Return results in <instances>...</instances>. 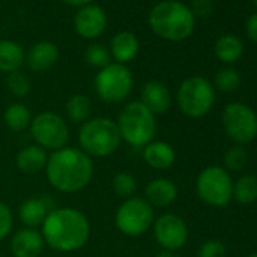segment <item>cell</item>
I'll return each mask as SVG.
<instances>
[{
	"instance_id": "20",
	"label": "cell",
	"mask_w": 257,
	"mask_h": 257,
	"mask_svg": "<svg viewBox=\"0 0 257 257\" xmlns=\"http://www.w3.org/2000/svg\"><path fill=\"white\" fill-rule=\"evenodd\" d=\"M143 158L153 170H168L176 162V150L165 141H152L143 149Z\"/></svg>"
},
{
	"instance_id": "8",
	"label": "cell",
	"mask_w": 257,
	"mask_h": 257,
	"mask_svg": "<svg viewBox=\"0 0 257 257\" xmlns=\"http://www.w3.org/2000/svg\"><path fill=\"white\" fill-rule=\"evenodd\" d=\"M195 191L207 206L225 207L233 200V179L222 167L210 165L197 176Z\"/></svg>"
},
{
	"instance_id": "32",
	"label": "cell",
	"mask_w": 257,
	"mask_h": 257,
	"mask_svg": "<svg viewBox=\"0 0 257 257\" xmlns=\"http://www.w3.org/2000/svg\"><path fill=\"white\" fill-rule=\"evenodd\" d=\"M225 245L219 239H207L201 243L197 257H225Z\"/></svg>"
},
{
	"instance_id": "23",
	"label": "cell",
	"mask_w": 257,
	"mask_h": 257,
	"mask_svg": "<svg viewBox=\"0 0 257 257\" xmlns=\"http://www.w3.org/2000/svg\"><path fill=\"white\" fill-rule=\"evenodd\" d=\"M243 53V44L236 35L225 34L215 43V55L224 64H233L240 59Z\"/></svg>"
},
{
	"instance_id": "28",
	"label": "cell",
	"mask_w": 257,
	"mask_h": 257,
	"mask_svg": "<svg viewBox=\"0 0 257 257\" xmlns=\"http://www.w3.org/2000/svg\"><path fill=\"white\" fill-rule=\"evenodd\" d=\"M85 62L92 67V68H97V70H101L104 68L106 65L110 64V52L107 47H104L103 44H98V43H92L86 47L85 53Z\"/></svg>"
},
{
	"instance_id": "3",
	"label": "cell",
	"mask_w": 257,
	"mask_h": 257,
	"mask_svg": "<svg viewBox=\"0 0 257 257\" xmlns=\"http://www.w3.org/2000/svg\"><path fill=\"white\" fill-rule=\"evenodd\" d=\"M149 25L153 34L159 38L179 43L191 37L194 32L195 17L189 7L179 0H164L152 8Z\"/></svg>"
},
{
	"instance_id": "39",
	"label": "cell",
	"mask_w": 257,
	"mask_h": 257,
	"mask_svg": "<svg viewBox=\"0 0 257 257\" xmlns=\"http://www.w3.org/2000/svg\"><path fill=\"white\" fill-rule=\"evenodd\" d=\"M252 4H254V7L257 8V0H252Z\"/></svg>"
},
{
	"instance_id": "31",
	"label": "cell",
	"mask_w": 257,
	"mask_h": 257,
	"mask_svg": "<svg viewBox=\"0 0 257 257\" xmlns=\"http://www.w3.org/2000/svg\"><path fill=\"white\" fill-rule=\"evenodd\" d=\"M7 86H8V91L22 98V97H26L29 92H31V80L29 77L23 73V71H14V73H10L8 74V79H7Z\"/></svg>"
},
{
	"instance_id": "14",
	"label": "cell",
	"mask_w": 257,
	"mask_h": 257,
	"mask_svg": "<svg viewBox=\"0 0 257 257\" xmlns=\"http://www.w3.org/2000/svg\"><path fill=\"white\" fill-rule=\"evenodd\" d=\"M46 246L44 237L38 228H22L11 239V252L14 257H40Z\"/></svg>"
},
{
	"instance_id": "16",
	"label": "cell",
	"mask_w": 257,
	"mask_h": 257,
	"mask_svg": "<svg viewBox=\"0 0 257 257\" xmlns=\"http://www.w3.org/2000/svg\"><path fill=\"white\" fill-rule=\"evenodd\" d=\"M55 209L46 195L26 198L19 209V218L28 228H38L43 225L49 212Z\"/></svg>"
},
{
	"instance_id": "7",
	"label": "cell",
	"mask_w": 257,
	"mask_h": 257,
	"mask_svg": "<svg viewBox=\"0 0 257 257\" xmlns=\"http://www.w3.org/2000/svg\"><path fill=\"white\" fill-rule=\"evenodd\" d=\"M155 209L143 197L124 200L115 212V227L128 237L146 234L155 222Z\"/></svg>"
},
{
	"instance_id": "13",
	"label": "cell",
	"mask_w": 257,
	"mask_h": 257,
	"mask_svg": "<svg viewBox=\"0 0 257 257\" xmlns=\"http://www.w3.org/2000/svg\"><path fill=\"white\" fill-rule=\"evenodd\" d=\"M107 25L104 11L97 5H86L79 8L74 16V29L85 40L98 38Z\"/></svg>"
},
{
	"instance_id": "19",
	"label": "cell",
	"mask_w": 257,
	"mask_h": 257,
	"mask_svg": "<svg viewBox=\"0 0 257 257\" xmlns=\"http://www.w3.org/2000/svg\"><path fill=\"white\" fill-rule=\"evenodd\" d=\"M47 161H49V152L37 144H31L23 147L17 153L16 165L19 171H22L23 174L34 176L46 170Z\"/></svg>"
},
{
	"instance_id": "12",
	"label": "cell",
	"mask_w": 257,
	"mask_h": 257,
	"mask_svg": "<svg viewBox=\"0 0 257 257\" xmlns=\"http://www.w3.org/2000/svg\"><path fill=\"white\" fill-rule=\"evenodd\" d=\"M152 228L156 243L167 251H179L186 245L189 237L185 219L173 212H167L155 218Z\"/></svg>"
},
{
	"instance_id": "6",
	"label": "cell",
	"mask_w": 257,
	"mask_h": 257,
	"mask_svg": "<svg viewBox=\"0 0 257 257\" xmlns=\"http://www.w3.org/2000/svg\"><path fill=\"white\" fill-rule=\"evenodd\" d=\"M215 103L213 85L201 76L185 79L177 91V106L188 118H201L207 115Z\"/></svg>"
},
{
	"instance_id": "29",
	"label": "cell",
	"mask_w": 257,
	"mask_h": 257,
	"mask_svg": "<svg viewBox=\"0 0 257 257\" xmlns=\"http://www.w3.org/2000/svg\"><path fill=\"white\" fill-rule=\"evenodd\" d=\"M240 86V74L233 68H222L215 76V88L224 94H231Z\"/></svg>"
},
{
	"instance_id": "24",
	"label": "cell",
	"mask_w": 257,
	"mask_h": 257,
	"mask_svg": "<svg viewBox=\"0 0 257 257\" xmlns=\"http://www.w3.org/2000/svg\"><path fill=\"white\" fill-rule=\"evenodd\" d=\"M4 121L7 124V127L13 132H23L26 128H29L31 122H32V115L29 107L22 103V101H16L11 103L4 113Z\"/></svg>"
},
{
	"instance_id": "5",
	"label": "cell",
	"mask_w": 257,
	"mask_h": 257,
	"mask_svg": "<svg viewBox=\"0 0 257 257\" xmlns=\"http://www.w3.org/2000/svg\"><path fill=\"white\" fill-rule=\"evenodd\" d=\"M79 149L89 158H107L121 147L116 121L107 116L89 118L79 128Z\"/></svg>"
},
{
	"instance_id": "22",
	"label": "cell",
	"mask_w": 257,
	"mask_h": 257,
	"mask_svg": "<svg viewBox=\"0 0 257 257\" xmlns=\"http://www.w3.org/2000/svg\"><path fill=\"white\" fill-rule=\"evenodd\" d=\"M26 56L23 47L11 40H0V73H14L23 65Z\"/></svg>"
},
{
	"instance_id": "26",
	"label": "cell",
	"mask_w": 257,
	"mask_h": 257,
	"mask_svg": "<svg viewBox=\"0 0 257 257\" xmlns=\"http://www.w3.org/2000/svg\"><path fill=\"white\" fill-rule=\"evenodd\" d=\"M233 198L239 204H251L257 200V177L245 174L233 182Z\"/></svg>"
},
{
	"instance_id": "38",
	"label": "cell",
	"mask_w": 257,
	"mask_h": 257,
	"mask_svg": "<svg viewBox=\"0 0 257 257\" xmlns=\"http://www.w3.org/2000/svg\"><path fill=\"white\" fill-rule=\"evenodd\" d=\"M248 257H257V251H255V252H252V254H249Z\"/></svg>"
},
{
	"instance_id": "17",
	"label": "cell",
	"mask_w": 257,
	"mask_h": 257,
	"mask_svg": "<svg viewBox=\"0 0 257 257\" xmlns=\"http://www.w3.org/2000/svg\"><path fill=\"white\" fill-rule=\"evenodd\" d=\"M141 101L155 115H164L171 107L173 97L165 83L159 80H150L141 89Z\"/></svg>"
},
{
	"instance_id": "2",
	"label": "cell",
	"mask_w": 257,
	"mask_h": 257,
	"mask_svg": "<svg viewBox=\"0 0 257 257\" xmlns=\"http://www.w3.org/2000/svg\"><path fill=\"white\" fill-rule=\"evenodd\" d=\"M46 176L52 188L64 194L83 191L92 180V159L76 147H64L49 155Z\"/></svg>"
},
{
	"instance_id": "27",
	"label": "cell",
	"mask_w": 257,
	"mask_h": 257,
	"mask_svg": "<svg viewBox=\"0 0 257 257\" xmlns=\"http://www.w3.org/2000/svg\"><path fill=\"white\" fill-rule=\"evenodd\" d=\"M137 188H138V182H137L135 176L131 174V173L121 171V173H116L113 176V179H112V189H113V192L118 197L124 198V200L135 197Z\"/></svg>"
},
{
	"instance_id": "30",
	"label": "cell",
	"mask_w": 257,
	"mask_h": 257,
	"mask_svg": "<svg viewBox=\"0 0 257 257\" xmlns=\"http://www.w3.org/2000/svg\"><path fill=\"white\" fill-rule=\"evenodd\" d=\"M222 162H224L222 168L227 170L228 173L230 171H240V170L245 168V165L248 162V153H246V150L242 146L234 144L233 147H230L224 153Z\"/></svg>"
},
{
	"instance_id": "10",
	"label": "cell",
	"mask_w": 257,
	"mask_h": 257,
	"mask_svg": "<svg viewBox=\"0 0 257 257\" xmlns=\"http://www.w3.org/2000/svg\"><path fill=\"white\" fill-rule=\"evenodd\" d=\"M29 131L35 144L50 153L67 147L70 140V128L65 119L59 113L50 110L34 116Z\"/></svg>"
},
{
	"instance_id": "25",
	"label": "cell",
	"mask_w": 257,
	"mask_h": 257,
	"mask_svg": "<svg viewBox=\"0 0 257 257\" xmlns=\"http://www.w3.org/2000/svg\"><path fill=\"white\" fill-rule=\"evenodd\" d=\"M65 110L68 115V119L76 124H83L91 118L92 112V103L91 100L83 94H74L67 100Z\"/></svg>"
},
{
	"instance_id": "18",
	"label": "cell",
	"mask_w": 257,
	"mask_h": 257,
	"mask_svg": "<svg viewBox=\"0 0 257 257\" xmlns=\"http://www.w3.org/2000/svg\"><path fill=\"white\" fill-rule=\"evenodd\" d=\"M58 58H59V50L53 43L40 41L29 49L25 61L28 62V67L32 71L44 73L56 64Z\"/></svg>"
},
{
	"instance_id": "33",
	"label": "cell",
	"mask_w": 257,
	"mask_h": 257,
	"mask_svg": "<svg viewBox=\"0 0 257 257\" xmlns=\"http://www.w3.org/2000/svg\"><path fill=\"white\" fill-rule=\"evenodd\" d=\"M13 225H14V215L11 207L0 201V240L5 239L11 231H13Z\"/></svg>"
},
{
	"instance_id": "37",
	"label": "cell",
	"mask_w": 257,
	"mask_h": 257,
	"mask_svg": "<svg viewBox=\"0 0 257 257\" xmlns=\"http://www.w3.org/2000/svg\"><path fill=\"white\" fill-rule=\"evenodd\" d=\"M156 257H179V254L176 251H167V249H162L156 254Z\"/></svg>"
},
{
	"instance_id": "1",
	"label": "cell",
	"mask_w": 257,
	"mask_h": 257,
	"mask_svg": "<svg viewBox=\"0 0 257 257\" xmlns=\"http://www.w3.org/2000/svg\"><path fill=\"white\" fill-rule=\"evenodd\" d=\"M46 245L55 251L73 252L86 245L91 236L88 216L74 207H55L41 225Z\"/></svg>"
},
{
	"instance_id": "36",
	"label": "cell",
	"mask_w": 257,
	"mask_h": 257,
	"mask_svg": "<svg viewBox=\"0 0 257 257\" xmlns=\"http://www.w3.org/2000/svg\"><path fill=\"white\" fill-rule=\"evenodd\" d=\"M62 2L67 4V5H70V7H79V8H82V7L91 5L92 0H62Z\"/></svg>"
},
{
	"instance_id": "34",
	"label": "cell",
	"mask_w": 257,
	"mask_h": 257,
	"mask_svg": "<svg viewBox=\"0 0 257 257\" xmlns=\"http://www.w3.org/2000/svg\"><path fill=\"white\" fill-rule=\"evenodd\" d=\"M189 10L194 17H209L215 11V0H192Z\"/></svg>"
},
{
	"instance_id": "15",
	"label": "cell",
	"mask_w": 257,
	"mask_h": 257,
	"mask_svg": "<svg viewBox=\"0 0 257 257\" xmlns=\"http://www.w3.org/2000/svg\"><path fill=\"white\" fill-rule=\"evenodd\" d=\"M144 195H146L144 198L153 209L168 207L177 200L179 189L173 180L167 177H158V179H153L150 183H147L144 189Z\"/></svg>"
},
{
	"instance_id": "4",
	"label": "cell",
	"mask_w": 257,
	"mask_h": 257,
	"mask_svg": "<svg viewBox=\"0 0 257 257\" xmlns=\"http://www.w3.org/2000/svg\"><path fill=\"white\" fill-rule=\"evenodd\" d=\"M116 125L121 140L134 149H144L158 134L156 115L141 101L127 103L118 115Z\"/></svg>"
},
{
	"instance_id": "35",
	"label": "cell",
	"mask_w": 257,
	"mask_h": 257,
	"mask_svg": "<svg viewBox=\"0 0 257 257\" xmlns=\"http://www.w3.org/2000/svg\"><path fill=\"white\" fill-rule=\"evenodd\" d=\"M245 29H246L248 38H249L251 41L257 43V13L248 17L246 25H245Z\"/></svg>"
},
{
	"instance_id": "21",
	"label": "cell",
	"mask_w": 257,
	"mask_h": 257,
	"mask_svg": "<svg viewBox=\"0 0 257 257\" xmlns=\"http://www.w3.org/2000/svg\"><path fill=\"white\" fill-rule=\"evenodd\" d=\"M138 50H140V41L135 34L128 31H122L113 35L110 41V49H109L110 56L115 59V62L122 64V65L135 59V56L138 55Z\"/></svg>"
},
{
	"instance_id": "11",
	"label": "cell",
	"mask_w": 257,
	"mask_h": 257,
	"mask_svg": "<svg viewBox=\"0 0 257 257\" xmlns=\"http://www.w3.org/2000/svg\"><path fill=\"white\" fill-rule=\"evenodd\" d=\"M225 135L237 146L248 144L257 138V113L245 103L233 101L221 112Z\"/></svg>"
},
{
	"instance_id": "9",
	"label": "cell",
	"mask_w": 257,
	"mask_h": 257,
	"mask_svg": "<svg viewBox=\"0 0 257 257\" xmlns=\"http://www.w3.org/2000/svg\"><path fill=\"white\" fill-rule=\"evenodd\" d=\"M94 88L98 98L104 103H122L134 89L132 71L122 64L110 62L104 68L98 70Z\"/></svg>"
}]
</instances>
